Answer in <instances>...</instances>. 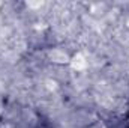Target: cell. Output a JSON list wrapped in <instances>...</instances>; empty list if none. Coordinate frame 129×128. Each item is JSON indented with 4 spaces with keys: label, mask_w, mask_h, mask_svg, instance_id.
Listing matches in <instances>:
<instances>
[{
    "label": "cell",
    "mask_w": 129,
    "mask_h": 128,
    "mask_svg": "<svg viewBox=\"0 0 129 128\" xmlns=\"http://www.w3.org/2000/svg\"><path fill=\"white\" fill-rule=\"evenodd\" d=\"M48 59L53 63H59V65H69L71 62V56L68 54V51H64L62 48H53L48 51Z\"/></svg>",
    "instance_id": "1"
},
{
    "label": "cell",
    "mask_w": 129,
    "mask_h": 128,
    "mask_svg": "<svg viewBox=\"0 0 129 128\" xmlns=\"http://www.w3.org/2000/svg\"><path fill=\"white\" fill-rule=\"evenodd\" d=\"M128 26H129V21H128Z\"/></svg>",
    "instance_id": "3"
},
{
    "label": "cell",
    "mask_w": 129,
    "mask_h": 128,
    "mask_svg": "<svg viewBox=\"0 0 129 128\" xmlns=\"http://www.w3.org/2000/svg\"><path fill=\"white\" fill-rule=\"evenodd\" d=\"M69 65L72 66V69L75 71H84L87 68V57L83 53H75L74 56H71V62Z\"/></svg>",
    "instance_id": "2"
}]
</instances>
